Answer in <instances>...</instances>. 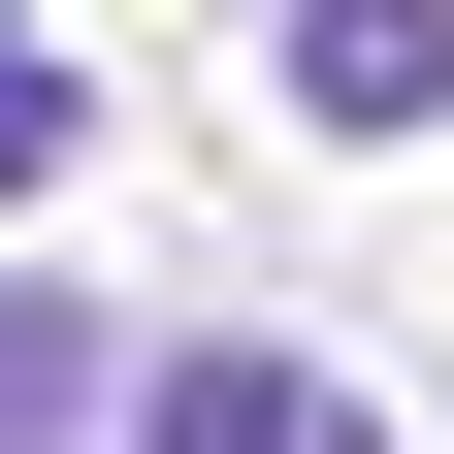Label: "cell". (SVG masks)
Wrapping results in <instances>:
<instances>
[{
	"mask_svg": "<svg viewBox=\"0 0 454 454\" xmlns=\"http://www.w3.org/2000/svg\"><path fill=\"white\" fill-rule=\"evenodd\" d=\"M33 162H66V66H33V0H0V195H33Z\"/></svg>",
	"mask_w": 454,
	"mask_h": 454,
	"instance_id": "4",
	"label": "cell"
},
{
	"mask_svg": "<svg viewBox=\"0 0 454 454\" xmlns=\"http://www.w3.org/2000/svg\"><path fill=\"white\" fill-rule=\"evenodd\" d=\"M293 98H325V130H422V98H454V0H293Z\"/></svg>",
	"mask_w": 454,
	"mask_h": 454,
	"instance_id": "2",
	"label": "cell"
},
{
	"mask_svg": "<svg viewBox=\"0 0 454 454\" xmlns=\"http://www.w3.org/2000/svg\"><path fill=\"white\" fill-rule=\"evenodd\" d=\"M0 454H98V325L66 293H0Z\"/></svg>",
	"mask_w": 454,
	"mask_h": 454,
	"instance_id": "3",
	"label": "cell"
},
{
	"mask_svg": "<svg viewBox=\"0 0 454 454\" xmlns=\"http://www.w3.org/2000/svg\"><path fill=\"white\" fill-rule=\"evenodd\" d=\"M130 454H389V422H357L325 357H162V389H130Z\"/></svg>",
	"mask_w": 454,
	"mask_h": 454,
	"instance_id": "1",
	"label": "cell"
}]
</instances>
